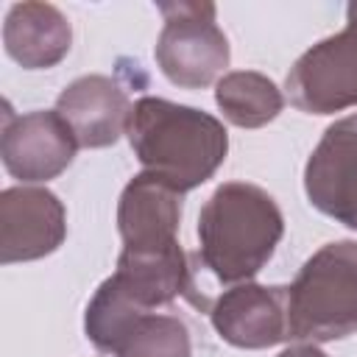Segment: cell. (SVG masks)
Instances as JSON below:
<instances>
[{"mask_svg":"<svg viewBox=\"0 0 357 357\" xmlns=\"http://www.w3.org/2000/svg\"><path fill=\"white\" fill-rule=\"evenodd\" d=\"M126 137L142 170L181 195L209 181L229 153L226 126L215 114L156 95L134 100Z\"/></svg>","mask_w":357,"mask_h":357,"instance_id":"6da1fadb","label":"cell"},{"mask_svg":"<svg viewBox=\"0 0 357 357\" xmlns=\"http://www.w3.org/2000/svg\"><path fill=\"white\" fill-rule=\"evenodd\" d=\"M284 218L273 195L248 181L220 184L198 212V262L220 284L251 282L273 257Z\"/></svg>","mask_w":357,"mask_h":357,"instance_id":"7a4b0ae2","label":"cell"},{"mask_svg":"<svg viewBox=\"0 0 357 357\" xmlns=\"http://www.w3.org/2000/svg\"><path fill=\"white\" fill-rule=\"evenodd\" d=\"M357 332V240L321 245L287 284V335L329 343Z\"/></svg>","mask_w":357,"mask_h":357,"instance_id":"3957f363","label":"cell"},{"mask_svg":"<svg viewBox=\"0 0 357 357\" xmlns=\"http://www.w3.org/2000/svg\"><path fill=\"white\" fill-rule=\"evenodd\" d=\"M165 25L153 56L162 75L181 89H204L220 81L231 61L229 39L215 22L212 3H159Z\"/></svg>","mask_w":357,"mask_h":357,"instance_id":"277c9868","label":"cell"},{"mask_svg":"<svg viewBox=\"0 0 357 357\" xmlns=\"http://www.w3.org/2000/svg\"><path fill=\"white\" fill-rule=\"evenodd\" d=\"M284 92L307 114H335L357 106V28L346 25L304 50L284 78Z\"/></svg>","mask_w":357,"mask_h":357,"instance_id":"5b68a950","label":"cell"},{"mask_svg":"<svg viewBox=\"0 0 357 357\" xmlns=\"http://www.w3.org/2000/svg\"><path fill=\"white\" fill-rule=\"evenodd\" d=\"M78 151V139L64 117L53 112L14 114L6 106L0 156L6 170L22 184H42L61 176Z\"/></svg>","mask_w":357,"mask_h":357,"instance_id":"8992f818","label":"cell"},{"mask_svg":"<svg viewBox=\"0 0 357 357\" xmlns=\"http://www.w3.org/2000/svg\"><path fill=\"white\" fill-rule=\"evenodd\" d=\"M304 192L321 215L357 231V114L326 126L304 165Z\"/></svg>","mask_w":357,"mask_h":357,"instance_id":"52a82bcc","label":"cell"},{"mask_svg":"<svg viewBox=\"0 0 357 357\" xmlns=\"http://www.w3.org/2000/svg\"><path fill=\"white\" fill-rule=\"evenodd\" d=\"M206 315L220 340L234 349H271L287 335V284L243 282L206 301Z\"/></svg>","mask_w":357,"mask_h":357,"instance_id":"ba28073f","label":"cell"},{"mask_svg":"<svg viewBox=\"0 0 357 357\" xmlns=\"http://www.w3.org/2000/svg\"><path fill=\"white\" fill-rule=\"evenodd\" d=\"M67 237V209L47 187L0 192V262H31L53 254Z\"/></svg>","mask_w":357,"mask_h":357,"instance_id":"9c48e42d","label":"cell"},{"mask_svg":"<svg viewBox=\"0 0 357 357\" xmlns=\"http://www.w3.org/2000/svg\"><path fill=\"white\" fill-rule=\"evenodd\" d=\"M131 100L126 89L109 75H81L56 98V112L73 128L78 148H109L128 126Z\"/></svg>","mask_w":357,"mask_h":357,"instance_id":"30bf717a","label":"cell"},{"mask_svg":"<svg viewBox=\"0 0 357 357\" xmlns=\"http://www.w3.org/2000/svg\"><path fill=\"white\" fill-rule=\"evenodd\" d=\"M181 192L153 173H137L117 201V231L123 248L178 245Z\"/></svg>","mask_w":357,"mask_h":357,"instance_id":"8fae6325","label":"cell"},{"mask_svg":"<svg viewBox=\"0 0 357 357\" xmlns=\"http://www.w3.org/2000/svg\"><path fill=\"white\" fill-rule=\"evenodd\" d=\"M3 45L20 67L50 70L70 53L73 28L50 3H14L3 22Z\"/></svg>","mask_w":357,"mask_h":357,"instance_id":"7c38bea8","label":"cell"},{"mask_svg":"<svg viewBox=\"0 0 357 357\" xmlns=\"http://www.w3.org/2000/svg\"><path fill=\"white\" fill-rule=\"evenodd\" d=\"M215 103L237 128H262L284 109L282 89L257 70L223 73L215 84Z\"/></svg>","mask_w":357,"mask_h":357,"instance_id":"4fadbf2b","label":"cell"},{"mask_svg":"<svg viewBox=\"0 0 357 357\" xmlns=\"http://www.w3.org/2000/svg\"><path fill=\"white\" fill-rule=\"evenodd\" d=\"M112 357H192L190 329L170 312H139L112 346Z\"/></svg>","mask_w":357,"mask_h":357,"instance_id":"5bb4252c","label":"cell"},{"mask_svg":"<svg viewBox=\"0 0 357 357\" xmlns=\"http://www.w3.org/2000/svg\"><path fill=\"white\" fill-rule=\"evenodd\" d=\"M279 357H329L326 351H321L315 343H296L290 349H284Z\"/></svg>","mask_w":357,"mask_h":357,"instance_id":"9a60e30c","label":"cell"},{"mask_svg":"<svg viewBox=\"0 0 357 357\" xmlns=\"http://www.w3.org/2000/svg\"><path fill=\"white\" fill-rule=\"evenodd\" d=\"M346 25H351V28H357V0L346 6Z\"/></svg>","mask_w":357,"mask_h":357,"instance_id":"2e32d148","label":"cell"}]
</instances>
